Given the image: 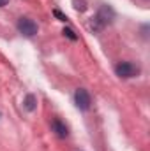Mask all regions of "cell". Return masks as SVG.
Here are the masks:
<instances>
[{"label":"cell","mask_w":150,"mask_h":151,"mask_svg":"<svg viewBox=\"0 0 150 151\" xmlns=\"http://www.w3.org/2000/svg\"><path fill=\"white\" fill-rule=\"evenodd\" d=\"M115 72L122 79H131V77H136V76L140 74V67L134 65V63H131V62H120L115 67Z\"/></svg>","instance_id":"6da1fadb"},{"label":"cell","mask_w":150,"mask_h":151,"mask_svg":"<svg viewBox=\"0 0 150 151\" xmlns=\"http://www.w3.org/2000/svg\"><path fill=\"white\" fill-rule=\"evenodd\" d=\"M16 27H18V32L23 34L25 37H34L39 32L37 23H36L34 19H30V18H20Z\"/></svg>","instance_id":"7a4b0ae2"},{"label":"cell","mask_w":150,"mask_h":151,"mask_svg":"<svg viewBox=\"0 0 150 151\" xmlns=\"http://www.w3.org/2000/svg\"><path fill=\"white\" fill-rule=\"evenodd\" d=\"M74 104L79 111H88V109H90L92 100H90V95H88V91H87L85 88H78V90H76Z\"/></svg>","instance_id":"3957f363"},{"label":"cell","mask_w":150,"mask_h":151,"mask_svg":"<svg viewBox=\"0 0 150 151\" xmlns=\"http://www.w3.org/2000/svg\"><path fill=\"white\" fill-rule=\"evenodd\" d=\"M95 18L103 23V27H106V25L113 23V19H115V11H113L110 5H103V7H99Z\"/></svg>","instance_id":"277c9868"},{"label":"cell","mask_w":150,"mask_h":151,"mask_svg":"<svg viewBox=\"0 0 150 151\" xmlns=\"http://www.w3.org/2000/svg\"><path fill=\"white\" fill-rule=\"evenodd\" d=\"M51 130H53V132L57 134V137H60V139H66V137L69 135V130H67L66 123L60 121V119H53V123H51Z\"/></svg>","instance_id":"5b68a950"},{"label":"cell","mask_w":150,"mask_h":151,"mask_svg":"<svg viewBox=\"0 0 150 151\" xmlns=\"http://www.w3.org/2000/svg\"><path fill=\"white\" fill-rule=\"evenodd\" d=\"M23 107H25L28 113H34L36 107H37V99H36V95L28 93V95L25 97V100H23Z\"/></svg>","instance_id":"8992f818"},{"label":"cell","mask_w":150,"mask_h":151,"mask_svg":"<svg viewBox=\"0 0 150 151\" xmlns=\"http://www.w3.org/2000/svg\"><path fill=\"white\" fill-rule=\"evenodd\" d=\"M88 28H90L92 32H101L104 27H103V23H101V21H99L95 16H94V18L90 19V23H88Z\"/></svg>","instance_id":"52a82bcc"},{"label":"cell","mask_w":150,"mask_h":151,"mask_svg":"<svg viewBox=\"0 0 150 151\" xmlns=\"http://www.w3.org/2000/svg\"><path fill=\"white\" fill-rule=\"evenodd\" d=\"M62 34H64L67 39H71V40H78V35L74 34V30H73V28H64V30H62Z\"/></svg>","instance_id":"ba28073f"},{"label":"cell","mask_w":150,"mask_h":151,"mask_svg":"<svg viewBox=\"0 0 150 151\" xmlns=\"http://www.w3.org/2000/svg\"><path fill=\"white\" fill-rule=\"evenodd\" d=\"M74 9H76V11H79V12H83V11L87 9L85 0H74Z\"/></svg>","instance_id":"9c48e42d"},{"label":"cell","mask_w":150,"mask_h":151,"mask_svg":"<svg viewBox=\"0 0 150 151\" xmlns=\"http://www.w3.org/2000/svg\"><path fill=\"white\" fill-rule=\"evenodd\" d=\"M53 14H55V18H58L60 21H67V16H66V14H62L58 9H55V11H53Z\"/></svg>","instance_id":"30bf717a"},{"label":"cell","mask_w":150,"mask_h":151,"mask_svg":"<svg viewBox=\"0 0 150 151\" xmlns=\"http://www.w3.org/2000/svg\"><path fill=\"white\" fill-rule=\"evenodd\" d=\"M9 4V0H0V7H5Z\"/></svg>","instance_id":"8fae6325"}]
</instances>
